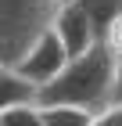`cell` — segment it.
<instances>
[{"label": "cell", "instance_id": "obj_1", "mask_svg": "<svg viewBox=\"0 0 122 126\" xmlns=\"http://www.w3.org/2000/svg\"><path fill=\"white\" fill-rule=\"evenodd\" d=\"M111 72L115 54L97 43L79 58H68V65L36 94V105H79L90 112H104L111 105Z\"/></svg>", "mask_w": 122, "mask_h": 126}, {"label": "cell", "instance_id": "obj_2", "mask_svg": "<svg viewBox=\"0 0 122 126\" xmlns=\"http://www.w3.org/2000/svg\"><path fill=\"white\" fill-rule=\"evenodd\" d=\"M54 15V0H0V61L11 68L40 32L50 29Z\"/></svg>", "mask_w": 122, "mask_h": 126}, {"label": "cell", "instance_id": "obj_3", "mask_svg": "<svg viewBox=\"0 0 122 126\" xmlns=\"http://www.w3.org/2000/svg\"><path fill=\"white\" fill-rule=\"evenodd\" d=\"M65 65H68V50H65V43L57 40L54 29H47V32H40V36L25 47V54H22L11 68H14L22 79H29L36 90H43Z\"/></svg>", "mask_w": 122, "mask_h": 126}, {"label": "cell", "instance_id": "obj_4", "mask_svg": "<svg viewBox=\"0 0 122 126\" xmlns=\"http://www.w3.org/2000/svg\"><path fill=\"white\" fill-rule=\"evenodd\" d=\"M50 29L57 32L61 43H65L68 58H79V54H86L90 47L101 43V40H97V29H94V18H90V11H86V0L83 4H65V7H57Z\"/></svg>", "mask_w": 122, "mask_h": 126}, {"label": "cell", "instance_id": "obj_5", "mask_svg": "<svg viewBox=\"0 0 122 126\" xmlns=\"http://www.w3.org/2000/svg\"><path fill=\"white\" fill-rule=\"evenodd\" d=\"M40 90L29 83V79H22L14 68H4L0 72V115L7 112V108H18V105H32L36 101Z\"/></svg>", "mask_w": 122, "mask_h": 126}, {"label": "cell", "instance_id": "obj_6", "mask_svg": "<svg viewBox=\"0 0 122 126\" xmlns=\"http://www.w3.org/2000/svg\"><path fill=\"white\" fill-rule=\"evenodd\" d=\"M40 115L47 126H94L97 112L79 108V105H40Z\"/></svg>", "mask_w": 122, "mask_h": 126}, {"label": "cell", "instance_id": "obj_7", "mask_svg": "<svg viewBox=\"0 0 122 126\" xmlns=\"http://www.w3.org/2000/svg\"><path fill=\"white\" fill-rule=\"evenodd\" d=\"M0 126H47L43 115H40V105H18V108H7L0 115Z\"/></svg>", "mask_w": 122, "mask_h": 126}, {"label": "cell", "instance_id": "obj_8", "mask_svg": "<svg viewBox=\"0 0 122 126\" xmlns=\"http://www.w3.org/2000/svg\"><path fill=\"white\" fill-rule=\"evenodd\" d=\"M104 47L111 50L115 58H122V11L111 18V25H108V32H104Z\"/></svg>", "mask_w": 122, "mask_h": 126}, {"label": "cell", "instance_id": "obj_9", "mask_svg": "<svg viewBox=\"0 0 122 126\" xmlns=\"http://www.w3.org/2000/svg\"><path fill=\"white\" fill-rule=\"evenodd\" d=\"M94 126H122V105H108L94 115Z\"/></svg>", "mask_w": 122, "mask_h": 126}, {"label": "cell", "instance_id": "obj_10", "mask_svg": "<svg viewBox=\"0 0 122 126\" xmlns=\"http://www.w3.org/2000/svg\"><path fill=\"white\" fill-rule=\"evenodd\" d=\"M111 105H122V58H115V72H111Z\"/></svg>", "mask_w": 122, "mask_h": 126}, {"label": "cell", "instance_id": "obj_11", "mask_svg": "<svg viewBox=\"0 0 122 126\" xmlns=\"http://www.w3.org/2000/svg\"><path fill=\"white\" fill-rule=\"evenodd\" d=\"M57 7H65V4H83V0H54Z\"/></svg>", "mask_w": 122, "mask_h": 126}, {"label": "cell", "instance_id": "obj_12", "mask_svg": "<svg viewBox=\"0 0 122 126\" xmlns=\"http://www.w3.org/2000/svg\"><path fill=\"white\" fill-rule=\"evenodd\" d=\"M4 68H7V65H4V61H0V72H4Z\"/></svg>", "mask_w": 122, "mask_h": 126}]
</instances>
